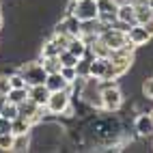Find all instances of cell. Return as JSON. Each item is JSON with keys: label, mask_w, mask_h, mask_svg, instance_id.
Instances as JSON below:
<instances>
[{"label": "cell", "mask_w": 153, "mask_h": 153, "mask_svg": "<svg viewBox=\"0 0 153 153\" xmlns=\"http://www.w3.org/2000/svg\"><path fill=\"white\" fill-rule=\"evenodd\" d=\"M101 82V108H106L110 112H114L121 108L123 104V93L119 91V86L112 82V80H99Z\"/></svg>", "instance_id": "6da1fadb"}, {"label": "cell", "mask_w": 153, "mask_h": 153, "mask_svg": "<svg viewBox=\"0 0 153 153\" xmlns=\"http://www.w3.org/2000/svg\"><path fill=\"white\" fill-rule=\"evenodd\" d=\"M45 108L50 114H69L71 112V99H69V91H54L50 93Z\"/></svg>", "instance_id": "7a4b0ae2"}, {"label": "cell", "mask_w": 153, "mask_h": 153, "mask_svg": "<svg viewBox=\"0 0 153 153\" xmlns=\"http://www.w3.org/2000/svg\"><path fill=\"white\" fill-rule=\"evenodd\" d=\"M19 76L26 80L28 86H35V84H45L48 71L43 69L41 63H37V60H30V63H24V65H22V69H19Z\"/></svg>", "instance_id": "3957f363"}, {"label": "cell", "mask_w": 153, "mask_h": 153, "mask_svg": "<svg viewBox=\"0 0 153 153\" xmlns=\"http://www.w3.org/2000/svg\"><path fill=\"white\" fill-rule=\"evenodd\" d=\"M71 15H76L80 22H95L97 15H99L97 2H95V0H74Z\"/></svg>", "instance_id": "277c9868"}, {"label": "cell", "mask_w": 153, "mask_h": 153, "mask_svg": "<svg viewBox=\"0 0 153 153\" xmlns=\"http://www.w3.org/2000/svg\"><path fill=\"white\" fill-rule=\"evenodd\" d=\"M99 39L110 50H119L121 45L127 43V33H125V30H121V28H106L104 33L99 35Z\"/></svg>", "instance_id": "5b68a950"}, {"label": "cell", "mask_w": 153, "mask_h": 153, "mask_svg": "<svg viewBox=\"0 0 153 153\" xmlns=\"http://www.w3.org/2000/svg\"><path fill=\"white\" fill-rule=\"evenodd\" d=\"M117 9H119V2L117 0H97V19L104 24H112L117 22Z\"/></svg>", "instance_id": "8992f818"}, {"label": "cell", "mask_w": 153, "mask_h": 153, "mask_svg": "<svg viewBox=\"0 0 153 153\" xmlns=\"http://www.w3.org/2000/svg\"><path fill=\"white\" fill-rule=\"evenodd\" d=\"M127 39L134 45H145L149 39H151V35H149V30L142 26V24H134V26L127 28Z\"/></svg>", "instance_id": "52a82bcc"}, {"label": "cell", "mask_w": 153, "mask_h": 153, "mask_svg": "<svg viewBox=\"0 0 153 153\" xmlns=\"http://www.w3.org/2000/svg\"><path fill=\"white\" fill-rule=\"evenodd\" d=\"M117 22L125 24V26H134V24H136V13H134V4H131V2L119 4V9H117Z\"/></svg>", "instance_id": "ba28073f"}, {"label": "cell", "mask_w": 153, "mask_h": 153, "mask_svg": "<svg viewBox=\"0 0 153 153\" xmlns=\"http://www.w3.org/2000/svg\"><path fill=\"white\" fill-rule=\"evenodd\" d=\"M45 86H48L50 93H54V91H69V82L60 76V71H56V74H48Z\"/></svg>", "instance_id": "9c48e42d"}, {"label": "cell", "mask_w": 153, "mask_h": 153, "mask_svg": "<svg viewBox=\"0 0 153 153\" xmlns=\"http://www.w3.org/2000/svg\"><path fill=\"white\" fill-rule=\"evenodd\" d=\"M28 97L39 106H45V101L50 97V91L45 84H35V86H28Z\"/></svg>", "instance_id": "30bf717a"}, {"label": "cell", "mask_w": 153, "mask_h": 153, "mask_svg": "<svg viewBox=\"0 0 153 153\" xmlns=\"http://www.w3.org/2000/svg\"><path fill=\"white\" fill-rule=\"evenodd\" d=\"M65 50H69V52L74 54V56L82 58V56L86 54L88 45H86V41H84V39L78 35V37H71V39H69V43H67V48H65Z\"/></svg>", "instance_id": "8fae6325"}, {"label": "cell", "mask_w": 153, "mask_h": 153, "mask_svg": "<svg viewBox=\"0 0 153 153\" xmlns=\"http://www.w3.org/2000/svg\"><path fill=\"white\" fill-rule=\"evenodd\" d=\"M136 131L140 136H151L153 134V119H151V114H140L136 119Z\"/></svg>", "instance_id": "7c38bea8"}, {"label": "cell", "mask_w": 153, "mask_h": 153, "mask_svg": "<svg viewBox=\"0 0 153 153\" xmlns=\"http://www.w3.org/2000/svg\"><path fill=\"white\" fill-rule=\"evenodd\" d=\"M106 67H108V58L95 56L93 60H91V78L101 80V78H104V74H106Z\"/></svg>", "instance_id": "4fadbf2b"}, {"label": "cell", "mask_w": 153, "mask_h": 153, "mask_svg": "<svg viewBox=\"0 0 153 153\" xmlns=\"http://www.w3.org/2000/svg\"><path fill=\"white\" fill-rule=\"evenodd\" d=\"M30 121L28 119H24V117H15L13 121H11V134H28L30 131Z\"/></svg>", "instance_id": "5bb4252c"}, {"label": "cell", "mask_w": 153, "mask_h": 153, "mask_svg": "<svg viewBox=\"0 0 153 153\" xmlns=\"http://www.w3.org/2000/svg\"><path fill=\"white\" fill-rule=\"evenodd\" d=\"M63 22H65V28H67V33L71 35V37H78V35H82V28H80V24H82V22H80V19L76 17V15H67L65 19H63Z\"/></svg>", "instance_id": "9a60e30c"}, {"label": "cell", "mask_w": 153, "mask_h": 153, "mask_svg": "<svg viewBox=\"0 0 153 153\" xmlns=\"http://www.w3.org/2000/svg\"><path fill=\"white\" fill-rule=\"evenodd\" d=\"M88 48L93 50V54H95V56H99V58H108V56H110V52H112V50H110L104 41H101L99 37H97V39H95V41L91 43Z\"/></svg>", "instance_id": "2e32d148"}, {"label": "cell", "mask_w": 153, "mask_h": 153, "mask_svg": "<svg viewBox=\"0 0 153 153\" xmlns=\"http://www.w3.org/2000/svg\"><path fill=\"white\" fill-rule=\"evenodd\" d=\"M41 65H43V69L48 74H56V71H60V67H63L58 56H41Z\"/></svg>", "instance_id": "e0dca14e"}, {"label": "cell", "mask_w": 153, "mask_h": 153, "mask_svg": "<svg viewBox=\"0 0 153 153\" xmlns=\"http://www.w3.org/2000/svg\"><path fill=\"white\" fill-rule=\"evenodd\" d=\"M26 97H28V86H24V88H9V93H7V99L11 101V104H22Z\"/></svg>", "instance_id": "ac0fdd59"}, {"label": "cell", "mask_w": 153, "mask_h": 153, "mask_svg": "<svg viewBox=\"0 0 153 153\" xmlns=\"http://www.w3.org/2000/svg\"><path fill=\"white\" fill-rule=\"evenodd\" d=\"M30 145V138L28 134H13V145H11V151H26Z\"/></svg>", "instance_id": "d6986e66"}, {"label": "cell", "mask_w": 153, "mask_h": 153, "mask_svg": "<svg viewBox=\"0 0 153 153\" xmlns=\"http://www.w3.org/2000/svg\"><path fill=\"white\" fill-rule=\"evenodd\" d=\"M0 117H4V119H9V121H13L15 117H19L17 104H11V101H7V104L0 108Z\"/></svg>", "instance_id": "ffe728a7"}, {"label": "cell", "mask_w": 153, "mask_h": 153, "mask_svg": "<svg viewBox=\"0 0 153 153\" xmlns=\"http://www.w3.org/2000/svg\"><path fill=\"white\" fill-rule=\"evenodd\" d=\"M58 60H60V65H63V67H76V63H78V56H74V54L69 52V50H60Z\"/></svg>", "instance_id": "44dd1931"}, {"label": "cell", "mask_w": 153, "mask_h": 153, "mask_svg": "<svg viewBox=\"0 0 153 153\" xmlns=\"http://www.w3.org/2000/svg\"><path fill=\"white\" fill-rule=\"evenodd\" d=\"M58 54H60V48L54 43V39H50L41 50V56H58Z\"/></svg>", "instance_id": "7402d4cb"}, {"label": "cell", "mask_w": 153, "mask_h": 153, "mask_svg": "<svg viewBox=\"0 0 153 153\" xmlns=\"http://www.w3.org/2000/svg\"><path fill=\"white\" fill-rule=\"evenodd\" d=\"M11 145H13V134H11V131L0 134V149H2V151H11Z\"/></svg>", "instance_id": "603a6c76"}, {"label": "cell", "mask_w": 153, "mask_h": 153, "mask_svg": "<svg viewBox=\"0 0 153 153\" xmlns=\"http://www.w3.org/2000/svg\"><path fill=\"white\" fill-rule=\"evenodd\" d=\"M60 76H63L67 82H74L78 78V71H76V67H60Z\"/></svg>", "instance_id": "cb8c5ba5"}, {"label": "cell", "mask_w": 153, "mask_h": 153, "mask_svg": "<svg viewBox=\"0 0 153 153\" xmlns=\"http://www.w3.org/2000/svg\"><path fill=\"white\" fill-rule=\"evenodd\" d=\"M9 84H11V88H24V86H28V84H26V80L19 76V74H15V76L9 78Z\"/></svg>", "instance_id": "d4e9b609"}, {"label": "cell", "mask_w": 153, "mask_h": 153, "mask_svg": "<svg viewBox=\"0 0 153 153\" xmlns=\"http://www.w3.org/2000/svg\"><path fill=\"white\" fill-rule=\"evenodd\" d=\"M52 39H54V43H56V45H58L60 50H65L71 37H69V35H58V33H54V37H52Z\"/></svg>", "instance_id": "484cf974"}, {"label": "cell", "mask_w": 153, "mask_h": 153, "mask_svg": "<svg viewBox=\"0 0 153 153\" xmlns=\"http://www.w3.org/2000/svg\"><path fill=\"white\" fill-rule=\"evenodd\" d=\"M142 93H145L147 99H153V78L145 80V84H142Z\"/></svg>", "instance_id": "4316f807"}, {"label": "cell", "mask_w": 153, "mask_h": 153, "mask_svg": "<svg viewBox=\"0 0 153 153\" xmlns=\"http://www.w3.org/2000/svg\"><path fill=\"white\" fill-rule=\"evenodd\" d=\"M9 88H11V84H9V76H0V93H9Z\"/></svg>", "instance_id": "83f0119b"}, {"label": "cell", "mask_w": 153, "mask_h": 153, "mask_svg": "<svg viewBox=\"0 0 153 153\" xmlns=\"http://www.w3.org/2000/svg\"><path fill=\"white\" fill-rule=\"evenodd\" d=\"M4 131H11V121L0 117V134H4Z\"/></svg>", "instance_id": "f1b7e54d"}, {"label": "cell", "mask_w": 153, "mask_h": 153, "mask_svg": "<svg viewBox=\"0 0 153 153\" xmlns=\"http://www.w3.org/2000/svg\"><path fill=\"white\" fill-rule=\"evenodd\" d=\"M56 33H58V35H69L67 28H65V22H58V24H56ZM69 37H71V35H69Z\"/></svg>", "instance_id": "f546056e"}, {"label": "cell", "mask_w": 153, "mask_h": 153, "mask_svg": "<svg viewBox=\"0 0 153 153\" xmlns=\"http://www.w3.org/2000/svg\"><path fill=\"white\" fill-rule=\"evenodd\" d=\"M142 26H145V28H147V30H149V35H151V37H153V17H151V19H149V22H145V24H142Z\"/></svg>", "instance_id": "4dcf8cb0"}, {"label": "cell", "mask_w": 153, "mask_h": 153, "mask_svg": "<svg viewBox=\"0 0 153 153\" xmlns=\"http://www.w3.org/2000/svg\"><path fill=\"white\" fill-rule=\"evenodd\" d=\"M7 101H9V99H7V95H4V93H0V108H2Z\"/></svg>", "instance_id": "1f68e13d"}, {"label": "cell", "mask_w": 153, "mask_h": 153, "mask_svg": "<svg viewBox=\"0 0 153 153\" xmlns=\"http://www.w3.org/2000/svg\"><path fill=\"white\" fill-rule=\"evenodd\" d=\"M0 28H2V15H0Z\"/></svg>", "instance_id": "d6a6232c"}, {"label": "cell", "mask_w": 153, "mask_h": 153, "mask_svg": "<svg viewBox=\"0 0 153 153\" xmlns=\"http://www.w3.org/2000/svg\"><path fill=\"white\" fill-rule=\"evenodd\" d=\"M149 114H151V119H153V110H151V112H149Z\"/></svg>", "instance_id": "836d02e7"}, {"label": "cell", "mask_w": 153, "mask_h": 153, "mask_svg": "<svg viewBox=\"0 0 153 153\" xmlns=\"http://www.w3.org/2000/svg\"><path fill=\"white\" fill-rule=\"evenodd\" d=\"M95 2H97V0H95Z\"/></svg>", "instance_id": "e575fe53"}]
</instances>
